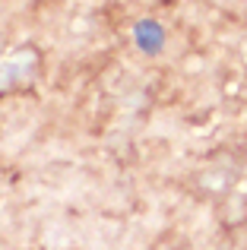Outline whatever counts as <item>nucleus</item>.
<instances>
[{
	"label": "nucleus",
	"instance_id": "nucleus-1",
	"mask_svg": "<svg viewBox=\"0 0 247 250\" xmlns=\"http://www.w3.org/2000/svg\"><path fill=\"white\" fill-rule=\"evenodd\" d=\"M133 42L146 54H159L162 44H165V29H162L159 19H140L133 25Z\"/></svg>",
	"mask_w": 247,
	"mask_h": 250
}]
</instances>
